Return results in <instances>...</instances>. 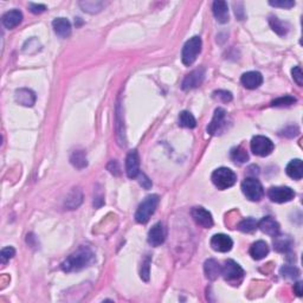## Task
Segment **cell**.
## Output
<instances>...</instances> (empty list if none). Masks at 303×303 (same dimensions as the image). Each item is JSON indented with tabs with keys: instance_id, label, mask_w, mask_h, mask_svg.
I'll use <instances>...</instances> for the list:
<instances>
[{
	"instance_id": "cell-1",
	"label": "cell",
	"mask_w": 303,
	"mask_h": 303,
	"mask_svg": "<svg viewBox=\"0 0 303 303\" xmlns=\"http://www.w3.org/2000/svg\"><path fill=\"white\" fill-rule=\"evenodd\" d=\"M95 256L91 249L88 246H81L76 250L74 254L66 258L64 262L62 263L61 268L65 273H73V271H79L84 268L89 267L92 262H94Z\"/></svg>"
},
{
	"instance_id": "cell-2",
	"label": "cell",
	"mask_w": 303,
	"mask_h": 303,
	"mask_svg": "<svg viewBox=\"0 0 303 303\" xmlns=\"http://www.w3.org/2000/svg\"><path fill=\"white\" fill-rule=\"evenodd\" d=\"M159 205V196L151 195L146 197L145 200L140 204L135 213V220L140 224H146L150 220V218L153 216L156 207Z\"/></svg>"
},
{
	"instance_id": "cell-3",
	"label": "cell",
	"mask_w": 303,
	"mask_h": 303,
	"mask_svg": "<svg viewBox=\"0 0 303 303\" xmlns=\"http://www.w3.org/2000/svg\"><path fill=\"white\" fill-rule=\"evenodd\" d=\"M211 180L219 190H227L236 184L237 175L232 169L227 168V167H220L212 173Z\"/></svg>"
},
{
	"instance_id": "cell-4",
	"label": "cell",
	"mask_w": 303,
	"mask_h": 303,
	"mask_svg": "<svg viewBox=\"0 0 303 303\" xmlns=\"http://www.w3.org/2000/svg\"><path fill=\"white\" fill-rule=\"evenodd\" d=\"M201 46H203V42L201 38L198 36L192 37L190 41H187L182 47V63L185 65L190 66L196 62L197 57L200 54Z\"/></svg>"
},
{
	"instance_id": "cell-5",
	"label": "cell",
	"mask_w": 303,
	"mask_h": 303,
	"mask_svg": "<svg viewBox=\"0 0 303 303\" xmlns=\"http://www.w3.org/2000/svg\"><path fill=\"white\" fill-rule=\"evenodd\" d=\"M222 275L224 280L228 282V283H231L232 286H238L242 280H243L245 273H244L243 268L237 262L228 259L225 262L224 267L222 268Z\"/></svg>"
},
{
	"instance_id": "cell-6",
	"label": "cell",
	"mask_w": 303,
	"mask_h": 303,
	"mask_svg": "<svg viewBox=\"0 0 303 303\" xmlns=\"http://www.w3.org/2000/svg\"><path fill=\"white\" fill-rule=\"evenodd\" d=\"M242 192L251 201H259L264 196L263 186L256 178H246L242 182Z\"/></svg>"
},
{
	"instance_id": "cell-7",
	"label": "cell",
	"mask_w": 303,
	"mask_h": 303,
	"mask_svg": "<svg viewBox=\"0 0 303 303\" xmlns=\"http://www.w3.org/2000/svg\"><path fill=\"white\" fill-rule=\"evenodd\" d=\"M251 151L255 155L258 156H268L273 152L275 145L269 137L263 136V135H256L252 137L251 143Z\"/></svg>"
},
{
	"instance_id": "cell-8",
	"label": "cell",
	"mask_w": 303,
	"mask_h": 303,
	"mask_svg": "<svg viewBox=\"0 0 303 303\" xmlns=\"http://www.w3.org/2000/svg\"><path fill=\"white\" fill-rule=\"evenodd\" d=\"M268 197L273 203L283 204L292 200L295 198V192L294 190H291L290 187H287V186H276V187H271L268 191Z\"/></svg>"
},
{
	"instance_id": "cell-9",
	"label": "cell",
	"mask_w": 303,
	"mask_h": 303,
	"mask_svg": "<svg viewBox=\"0 0 303 303\" xmlns=\"http://www.w3.org/2000/svg\"><path fill=\"white\" fill-rule=\"evenodd\" d=\"M191 216H192L193 220L197 223L198 225H200L201 227L209 228L213 225V218H212L211 212L207 211L206 209L201 206H197L193 207L191 210Z\"/></svg>"
},
{
	"instance_id": "cell-10",
	"label": "cell",
	"mask_w": 303,
	"mask_h": 303,
	"mask_svg": "<svg viewBox=\"0 0 303 303\" xmlns=\"http://www.w3.org/2000/svg\"><path fill=\"white\" fill-rule=\"evenodd\" d=\"M204 78H205V70L203 68H199L188 74L182 81V89L191 90L201 86Z\"/></svg>"
},
{
	"instance_id": "cell-11",
	"label": "cell",
	"mask_w": 303,
	"mask_h": 303,
	"mask_svg": "<svg viewBox=\"0 0 303 303\" xmlns=\"http://www.w3.org/2000/svg\"><path fill=\"white\" fill-rule=\"evenodd\" d=\"M167 231L163 223H156L148 232V243L152 246H159L166 241Z\"/></svg>"
},
{
	"instance_id": "cell-12",
	"label": "cell",
	"mask_w": 303,
	"mask_h": 303,
	"mask_svg": "<svg viewBox=\"0 0 303 303\" xmlns=\"http://www.w3.org/2000/svg\"><path fill=\"white\" fill-rule=\"evenodd\" d=\"M126 173L129 179H135L140 174V159L136 151L129 152L127 155Z\"/></svg>"
},
{
	"instance_id": "cell-13",
	"label": "cell",
	"mask_w": 303,
	"mask_h": 303,
	"mask_svg": "<svg viewBox=\"0 0 303 303\" xmlns=\"http://www.w3.org/2000/svg\"><path fill=\"white\" fill-rule=\"evenodd\" d=\"M232 246V239L224 233H217L211 238V248L217 252H228Z\"/></svg>"
},
{
	"instance_id": "cell-14",
	"label": "cell",
	"mask_w": 303,
	"mask_h": 303,
	"mask_svg": "<svg viewBox=\"0 0 303 303\" xmlns=\"http://www.w3.org/2000/svg\"><path fill=\"white\" fill-rule=\"evenodd\" d=\"M225 119H227V111L223 108H217L214 111L213 119L211 123L207 127V133L211 135H216L222 132V128L225 126Z\"/></svg>"
},
{
	"instance_id": "cell-15",
	"label": "cell",
	"mask_w": 303,
	"mask_h": 303,
	"mask_svg": "<svg viewBox=\"0 0 303 303\" xmlns=\"http://www.w3.org/2000/svg\"><path fill=\"white\" fill-rule=\"evenodd\" d=\"M257 227L265 235H269L271 237H275L280 233V224L273 219V217H264L259 220Z\"/></svg>"
},
{
	"instance_id": "cell-16",
	"label": "cell",
	"mask_w": 303,
	"mask_h": 303,
	"mask_svg": "<svg viewBox=\"0 0 303 303\" xmlns=\"http://www.w3.org/2000/svg\"><path fill=\"white\" fill-rule=\"evenodd\" d=\"M241 82L246 89H257L259 86H262L263 76L258 71H249V73L243 74Z\"/></svg>"
},
{
	"instance_id": "cell-17",
	"label": "cell",
	"mask_w": 303,
	"mask_h": 303,
	"mask_svg": "<svg viewBox=\"0 0 303 303\" xmlns=\"http://www.w3.org/2000/svg\"><path fill=\"white\" fill-rule=\"evenodd\" d=\"M15 101H17L19 105L25 106V107H32V106L36 103V94L30 89H25V88H22V89H18L15 91Z\"/></svg>"
},
{
	"instance_id": "cell-18",
	"label": "cell",
	"mask_w": 303,
	"mask_h": 303,
	"mask_svg": "<svg viewBox=\"0 0 303 303\" xmlns=\"http://www.w3.org/2000/svg\"><path fill=\"white\" fill-rule=\"evenodd\" d=\"M23 20V13L19 10H12L2 15V25L6 29L11 30L15 29V26L19 25Z\"/></svg>"
},
{
	"instance_id": "cell-19",
	"label": "cell",
	"mask_w": 303,
	"mask_h": 303,
	"mask_svg": "<svg viewBox=\"0 0 303 303\" xmlns=\"http://www.w3.org/2000/svg\"><path fill=\"white\" fill-rule=\"evenodd\" d=\"M212 11H213L214 18L219 23L225 24L228 22V6L227 2L223 1V0H218L214 1L212 5Z\"/></svg>"
},
{
	"instance_id": "cell-20",
	"label": "cell",
	"mask_w": 303,
	"mask_h": 303,
	"mask_svg": "<svg viewBox=\"0 0 303 303\" xmlns=\"http://www.w3.org/2000/svg\"><path fill=\"white\" fill-rule=\"evenodd\" d=\"M52 28L56 34L62 38H68L71 34V23L66 18H56L52 22Z\"/></svg>"
},
{
	"instance_id": "cell-21",
	"label": "cell",
	"mask_w": 303,
	"mask_h": 303,
	"mask_svg": "<svg viewBox=\"0 0 303 303\" xmlns=\"http://www.w3.org/2000/svg\"><path fill=\"white\" fill-rule=\"evenodd\" d=\"M268 254H269V246L264 241L256 242L250 248V255H251L252 258L256 260L263 259L268 256Z\"/></svg>"
},
{
	"instance_id": "cell-22",
	"label": "cell",
	"mask_w": 303,
	"mask_h": 303,
	"mask_svg": "<svg viewBox=\"0 0 303 303\" xmlns=\"http://www.w3.org/2000/svg\"><path fill=\"white\" fill-rule=\"evenodd\" d=\"M204 271H205V275L209 280L214 281L217 280L218 276L222 275V267L216 259L211 258L207 259L204 264Z\"/></svg>"
},
{
	"instance_id": "cell-23",
	"label": "cell",
	"mask_w": 303,
	"mask_h": 303,
	"mask_svg": "<svg viewBox=\"0 0 303 303\" xmlns=\"http://www.w3.org/2000/svg\"><path fill=\"white\" fill-rule=\"evenodd\" d=\"M287 174L295 180H301L303 177V164L300 159H295L288 164L286 168Z\"/></svg>"
},
{
	"instance_id": "cell-24",
	"label": "cell",
	"mask_w": 303,
	"mask_h": 303,
	"mask_svg": "<svg viewBox=\"0 0 303 303\" xmlns=\"http://www.w3.org/2000/svg\"><path fill=\"white\" fill-rule=\"evenodd\" d=\"M292 245V241L290 237L288 236H280L278 233L277 236H275V239H273V246L277 250L278 252H288L289 250L291 249Z\"/></svg>"
},
{
	"instance_id": "cell-25",
	"label": "cell",
	"mask_w": 303,
	"mask_h": 303,
	"mask_svg": "<svg viewBox=\"0 0 303 303\" xmlns=\"http://www.w3.org/2000/svg\"><path fill=\"white\" fill-rule=\"evenodd\" d=\"M82 198H83V197H82L81 190H79V188H74L73 192H71L68 198H66L65 206L68 207L69 210L76 209V207H78L79 205H81Z\"/></svg>"
},
{
	"instance_id": "cell-26",
	"label": "cell",
	"mask_w": 303,
	"mask_h": 303,
	"mask_svg": "<svg viewBox=\"0 0 303 303\" xmlns=\"http://www.w3.org/2000/svg\"><path fill=\"white\" fill-rule=\"evenodd\" d=\"M269 24L273 31L278 34V36H286L289 31V25L287 23L282 22L277 17H270Z\"/></svg>"
},
{
	"instance_id": "cell-27",
	"label": "cell",
	"mask_w": 303,
	"mask_h": 303,
	"mask_svg": "<svg viewBox=\"0 0 303 303\" xmlns=\"http://www.w3.org/2000/svg\"><path fill=\"white\" fill-rule=\"evenodd\" d=\"M230 158L231 160L235 161V163L244 164L249 160V154L242 146H238V147H235L231 150Z\"/></svg>"
},
{
	"instance_id": "cell-28",
	"label": "cell",
	"mask_w": 303,
	"mask_h": 303,
	"mask_svg": "<svg viewBox=\"0 0 303 303\" xmlns=\"http://www.w3.org/2000/svg\"><path fill=\"white\" fill-rule=\"evenodd\" d=\"M179 124L185 128L192 129L197 126V121L190 111H182L179 115Z\"/></svg>"
},
{
	"instance_id": "cell-29",
	"label": "cell",
	"mask_w": 303,
	"mask_h": 303,
	"mask_svg": "<svg viewBox=\"0 0 303 303\" xmlns=\"http://www.w3.org/2000/svg\"><path fill=\"white\" fill-rule=\"evenodd\" d=\"M70 160H71V164H73L75 167H77V168H84V167H87V165H88L87 156L83 151L74 152Z\"/></svg>"
},
{
	"instance_id": "cell-30",
	"label": "cell",
	"mask_w": 303,
	"mask_h": 303,
	"mask_svg": "<svg viewBox=\"0 0 303 303\" xmlns=\"http://www.w3.org/2000/svg\"><path fill=\"white\" fill-rule=\"evenodd\" d=\"M79 6L83 9L84 12L88 13H97L105 6V2L102 1H81Z\"/></svg>"
},
{
	"instance_id": "cell-31",
	"label": "cell",
	"mask_w": 303,
	"mask_h": 303,
	"mask_svg": "<svg viewBox=\"0 0 303 303\" xmlns=\"http://www.w3.org/2000/svg\"><path fill=\"white\" fill-rule=\"evenodd\" d=\"M257 225H258V222L257 220H255L254 218H246V219H243L241 223L237 225V228L239 231H242V232H252V231H255L257 228Z\"/></svg>"
},
{
	"instance_id": "cell-32",
	"label": "cell",
	"mask_w": 303,
	"mask_h": 303,
	"mask_svg": "<svg viewBox=\"0 0 303 303\" xmlns=\"http://www.w3.org/2000/svg\"><path fill=\"white\" fill-rule=\"evenodd\" d=\"M295 102H296V98L294 96L287 95V96L278 97L276 98V100H273V102H271V106H273V107H288V106L294 105Z\"/></svg>"
},
{
	"instance_id": "cell-33",
	"label": "cell",
	"mask_w": 303,
	"mask_h": 303,
	"mask_svg": "<svg viewBox=\"0 0 303 303\" xmlns=\"http://www.w3.org/2000/svg\"><path fill=\"white\" fill-rule=\"evenodd\" d=\"M213 98L217 101H222V102H231L232 101V94L227 90H216L213 92Z\"/></svg>"
},
{
	"instance_id": "cell-34",
	"label": "cell",
	"mask_w": 303,
	"mask_h": 303,
	"mask_svg": "<svg viewBox=\"0 0 303 303\" xmlns=\"http://www.w3.org/2000/svg\"><path fill=\"white\" fill-rule=\"evenodd\" d=\"M281 273L283 277H287V278H291V280H294V278H297L300 275V271L296 269L295 267H284L281 269Z\"/></svg>"
},
{
	"instance_id": "cell-35",
	"label": "cell",
	"mask_w": 303,
	"mask_h": 303,
	"mask_svg": "<svg viewBox=\"0 0 303 303\" xmlns=\"http://www.w3.org/2000/svg\"><path fill=\"white\" fill-rule=\"evenodd\" d=\"M15 255V250L12 246H7V248H4L0 252V259H1V264H5L7 260H10L13 256Z\"/></svg>"
},
{
	"instance_id": "cell-36",
	"label": "cell",
	"mask_w": 303,
	"mask_h": 303,
	"mask_svg": "<svg viewBox=\"0 0 303 303\" xmlns=\"http://www.w3.org/2000/svg\"><path fill=\"white\" fill-rule=\"evenodd\" d=\"M150 264L151 257H147L145 262H142V268H141V278L146 282L150 280Z\"/></svg>"
},
{
	"instance_id": "cell-37",
	"label": "cell",
	"mask_w": 303,
	"mask_h": 303,
	"mask_svg": "<svg viewBox=\"0 0 303 303\" xmlns=\"http://www.w3.org/2000/svg\"><path fill=\"white\" fill-rule=\"evenodd\" d=\"M291 75L294 81L296 82L297 86H303V75H302V70H301V66H295L292 68L291 70Z\"/></svg>"
},
{
	"instance_id": "cell-38",
	"label": "cell",
	"mask_w": 303,
	"mask_h": 303,
	"mask_svg": "<svg viewBox=\"0 0 303 303\" xmlns=\"http://www.w3.org/2000/svg\"><path fill=\"white\" fill-rule=\"evenodd\" d=\"M271 6L275 7H283V9H291L295 6V1L290 0H284V1H269Z\"/></svg>"
},
{
	"instance_id": "cell-39",
	"label": "cell",
	"mask_w": 303,
	"mask_h": 303,
	"mask_svg": "<svg viewBox=\"0 0 303 303\" xmlns=\"http://www.w3.org/2000/svg\"><path fill=\"white\" fill-rule=\"evenodd\" d=\"M29 9H30V11L34 13V15H41V13H43L45 10H46V6L43 4H34V2H30V4H29Z\"/></svg>"
},
{
	"instance_id": "cell-40",
	"label": "cell",
	"mask_w": 303,
	"mask_h": 303,
	"mask_svg": "<svg viewBox=\"0 0 303 303\" xmlns=\"http://www.w3.org/2000/svg\"><path fill=\"white\" fill-rule=\"evenodd\" d=\"M141 177H142V178H143V180H142V179H141V180H140V184H141V185H142V186H143V187H146V188H150V187H151V186H152V182H151V180H150V179H148V178H147V177H146V175H145V174H142V175H141Z\"/></svg>"
},
{
	"instance_id": "cell-41",
	"label": "cell",
	"mask_w": 303,
	"mask_h": 303,
	"mask_svg": "<svg viewBox=\"0 0 303 303\" xmlns=\"http://www.w3.org/2000/svg\"><path fill=\"white\" fill-rule=\"evenodd\" d=\"M294 290H295V294H296L297 296H302V283L301 282H297V283L295 284Z\"/></svg>"
}]
</instances>
